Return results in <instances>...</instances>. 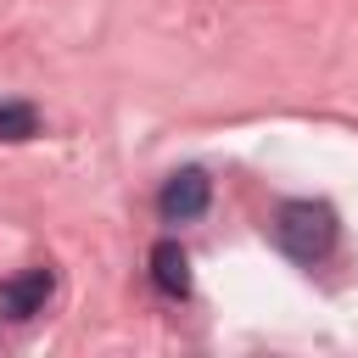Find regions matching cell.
I'll list each match as a JSON object with an SVG mask.
<instances>
[{"instance_id":"obj_1","label":"cell","mask_w":358,"mask_h":358,"mask_svg":"<svg viewBox=\"0 0 358 358\" xmlns=\"http://www.w3.org/2000/svg\"><path fill=\"white\" fill-rule=\"evenodd\" d=\"M274 241H280L285 257L319 263V257H330V246H336V213H330L324 201H285V207L274 213Z\"/></svg>"},{"instance_id":"obj_2","label":"cell","mask_w":358,"mask_h":358,"mask_svg":"<svg viewBox=\"0 0 358 358\" xmlns=\"http://www.w3.org/2000/svg\"><path fill=\"white\" fill-rule=\"evenodd\" d=\"M207 207H213V179H207L201 168L168 173V185L157 190V213H162L168 224H190V218H201Z\"/></svg>"},{"instance_id":"obj_3","label":"cell","mask_w":358,"mask_h":358,"mask_svg":"<svg viewBox=\"0 0 358 358\" xmlns=\"http://www.w3.org/2000/svg\"><path fill=\"white\" fill-rule=\"evenodd\" d=\"M50 296H56V274L50 268H22L0 285V313L6 319H34V313H45Z\"/></svg>"},{"instance_id":"obj_4","label":"cell","mask_w":358,"mask_h":358,"mask_svg":"<svg viewBox=\"0 0 358 358\" xmlns=\"http://www.w3.org/2000/svg\"><path fill=\"white\" fill-rule=\"evenodd\" d=\"M151 285L162 296H190V257L179 241H157L151 246Z\"/></svg>"},{"instance_id":"obj_5","label":"cell","mask_w":358,"mask_h":358,"mask_svg":"<svg viewBox=\"0 0 358 358\" xmlns=\"http://www.w3.org/2000/svg\"><path fill=\"white\" fill-rule=\"evenodd\" d=\"M39 134V112L28 101H0V140H34Z\"/></svg>"}]
</instances>
